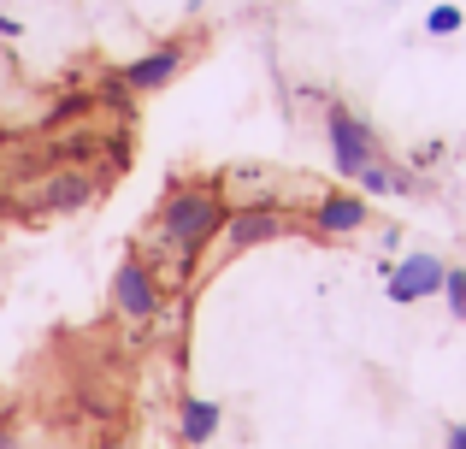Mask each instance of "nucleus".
<instances>
[{
    "mask_svg": "<svg viewBox=\"0 0 466 449\" xmlns=\"http://www.w3.org/2000/svg\"><path fill=\"white\" fill-rule=\"evenodd\" d=\"M225 219H230V201L218 196L213 184H177L166 201H159V237L171 242V254H177V272H189L195 254L225 230Z\"/></svg>",
    "mask_w": 466,
    "mask_h": 449,
    "instance_id": "1",
    "label": "nucleus"
},
{
    "mask_svg": "<svg viewBox=\"0 0 466 449\" xmlns=\"http://www.w3.org/2000/svg\"><path fill=\"white\" fill-rule=\"evenodd\" d=\"M325 142H330V160H337L342 178H360L366 166L378 160V137L349 113V107H330L325 113Z\"/></svg>",
    "mask_w": 466,
    "mask_h": 449,
    "instance_id": "2",
    "label": "nucleus"
},
{
    "mask_svg": "<svg viewBox=\"0 0 466 449\" xmlns=\"http://www.w3.org/2000/svg\"><path fill=\"white\" fill-rule=\"evenodd\" d=\"M101 196V178L83 172V166H47L42 189H35V213H54V219H71L89 201Z\"/></svg>",
    "mask_w": 466,
    "mask_h": 449,
    "instance_id": "3",
    "label": "nucleus"
},
{
    "mask_svg": "<svg viewBox=\"0 0 466 449\" xmlns=\"http://www.w3.org/2000/svg\"><path fill=\"white\" fill-rule=\"evenodd\" d=\"M113 308L125 313V320H137V325H148L154 313H159V278H154V266L148 260H118V272H113Z\"/></svg>",
    "mask_w": 466,
    "mask_h": 449,
    "instance_id": "4",
    "label": "nucleus"
},
{
    "mask_svg": "<svg viewBox=\"0 0 466 449\" xmlns=\"http://www.w3.org/2000/svg\"><path fill=\"white\" fill-rule=\"evenodd\" d=\"M183 66H189V47H183V42H159V47H148L142 59L118 66V77H125L137 95H159V89H171V83H177Z\"/></svg>",
    "mask_w": 466,
    "mask_h": 449,
    "instance_id": "5",
    "label": "nucleus"
},
{
    "mask_svg": "<svg viewBox=\"0 0 466 449\" xmlns=\"http://www.w3.org/2000/svg\"><path fill=\"white\" fill-rule=\"evenodd\" d=\"M284 213L272 208V201H248V208H230V219H225V249L230 254H242V249H260V242H278L284 237Z\"/></svg>",
    "mask_w": 466,
    "mask_h": 449,
    "instance_id": "6",
    "label": "nucleus"
},
{
    "mask_svg": "<svg viewBox=\"0 0 466 449\" xmlns=\"http://www.w3.org/2000/svg\"><path fill=\"white\" fill-rule=\"evenodd\" d=\"M443 272L449 266L437 254H408L401 266H390V301H425V296H443Z\"/></svg>",
    "mask_w": 466,
    "mask_h": 449,
    "instance_id": "7",
    "label": "nucleus"
},
{
    "mask_svg": "<svg viewBox=\"0 0 466 449\" xmlns=\"http://www.w3.org/2000/svg\"><path fill=\"white\" fill-rule=\"evenodd\" d=\"M313 230L319 237H354V230H366V196H354V189H330V196L313 201Z\"/></svg>",
    "mask_w": 466,
    "mask_h": 449,
    "instance_id": "8",
    "label": "nucleus"
},
{
    "mask_svg": "<svg viewBox=\"0 0 466 449\" xmlns=\"http://www.w3.org/2000/svg\"><path fill=\"white\" fill-rule=\"evenodd\" d=\"M177 432H183V444L201 449V444L218 432V403H201V396H189V403H183V414H177Z\"/></svg>",
    "mask_w": 466,
    "mask_h": 449,
    "instance_id": "9",
    "label": "nucleus"
},
{
    "mask_svg": "<svg viewBox=\"0 0 466 449\" xmlns=\"http://www.w3.org/2000/svg\"><path fill=\"white\" fill-rule=\"evenodd\" d=\"M354 184H360L366 196H408V189H413V178H408V172H396V166H390L384 154H378V160L366 166V172L354 178Z\"/></svg>",
    "mask_w": 466,
    "mask_h": 449,
    "instance_id": "10",
    "label": "nucleus"
},
{
    "mask_svg": "<svg viewBox=\"0 0 466 449\" xmlns=\"http://www.w3.org/2000/svg\"><path fill=\"white\" fill-rule=\"evenodd\" d=\"M89 113H101V95L77 89V95H66V101H54V113H47V130H71L77 118H89Z\"/></svg>",
    "mask_w": 466,
    "mask_h": 449,
    "instance_id": "11",
    "label": "nucleus"
},
{
    "mask_svg": "<svg viewBox=\"0 0 466 449\" xmlns=\"http://www.w3.org/2000/svg\"><path fill=\"white\" fill-rule=\"evenodd\" d=\"M95 95H101V107H113L118 118H130V113H137V101H142V95L130 89L118 71H101V89H95Z\"/></svg>",
    "mask_w": 466,
    "mask_h": 449,
    "instance_id": "12",
    "label": "nucleus"
},
{
    "mask_svg": "<svg viewBox=\"0 0 466 449\" xmlns=\"http://www.w3.org/2000/svg\"><path fill=\"white\" fill-rule=\"evenodd\" d=\"M443 301H449L455 320H466V272H461V266H449V272H443Z\"/></svg>",
    "mask_w": 466,
    "mask_h": 449,
    "instance_id": "13",
    "label": "nucleus"
},
{
    "mask_svg": "<svg viewBox=\"0 0 466 449\" xmlns=\"http://www.w3.org/2000/svg\"><path fill=\"white\" fill-rule=\"evenodd\" d=\"M461 6H431V18H425V30H431V36H455L461 30Z\"/></svg>",
    "mask_w": 466,
    "mask_h": 449,
    "instance_id": "14",
    "label": "nucleus"
},
{
    "mask_svg": "<svg viewBox=\"0 0 466 449\" xmlns=\"http://www.w3.org/2000/svg\"><path fill=\"white\" fill-rule=\"evenodd\" d=\"M0 449H12V414H0Z\"/></svg>",
    "mask_w": 466,
    "mask_h": 449,
    "instance_id": "15",
    "label": "nucleus"
},
{
    "mask_svg": "<svg viewBox=\"0 0 466 449\" xmlns=\"http://www.w3.org/2000/svg\"><path fill=\"white\" fill-rule=\"evenodd\" d=\"M449 449H466V426H455V432H449Z\"/></svg>",
    "mask_w": 466,
    "mask_h": 449,
    "instance_id": "16",
    "label": "nucleus"
}]
</instances>
